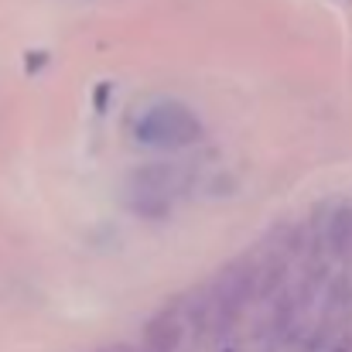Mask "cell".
I'll use <instances>...</instances> for the list:
<instances>
[{"label": "cell", "mask_w": 352, "mask_h": 352, "mask_svg": "<svg viewBox=\"0 0 352 352\" xmlns=\"http://www.w3.org/2000/svg\"><path fill=\"white\" fill-rule=\"evenodd\" d=\"M182 192H185V171L178 164L154 161V164H140L137 171H130L123 195H126V206L133 216L164 219L175 209Z\"/></svg>", "instance_id": "cell-1"}, {"label": "cell", "mask_w": 352, "mask_h": 352, "mask_svg": "<svg viewBox=\"0 0 352 352\" xmlns=\"http://www.w3.org/2000/svg\"><path fill=\"white\" fill-rule=\"evenodd\" d=\"M133 137L154 151H182L202 137V120L178 100H157L137 117Z\"/></svg>", "instance_id": "cell-2"}, {"label": "cell", "mask_w": 352, "mask_h": 352, "mask_svg": "<svg viewBox=\"0 0 352 352\" xmlns=\"http://www.w3.org/2000/svg\"><path fill=\"white\" fill-rule=\"evenodd\" d=\"M256 291H260V267L256 263L239 260L233 267H226L223 277H219V284H216V291L209 294L212 318L219 325H233L236 318L246 311V305L256 298Z\"/></svg>", "instance_id": "cell-3"}, {"label": "cell", "mask_w": 352, "mask_h": 352, "mask_svg": "<svg viewBox=\"0 0 352 352\" xmlns=\"http://www.w3.org/2000/svg\"><path fill=\"white\" fill-rule=\"evenodd\" d=\"M178 342H182V318L175 311H161L147 322L140 352H175Z\"/></svg>", "instance_id": "cell-4"}, {"label": "cell", "mask_w": 352, "mask_h": 352, "mask_svg": "<svg viewBox=\"0 0 352 352\" xmlns=\"http://www.w3.org/2000/svg\"><path fill=\"white\" fill-rule=\"evenodd\" d=\"M325 243H329L332 253H346L352 246V209L349 206H342V209L332 212L329 230H325Z\"/></svg>", "instance_id": "cell-5"}, {"label": "cell", "mask_w": 352, "mask_h": 352, "mask_svg": "<svg viewBox=\"0 0 352 352\" xmlns=\"http://www.w3.org/2000/svg\"><path fill=\"white\" fill-rule=\"evenodd\" d=\"M113 352H130V349H113Z\"/></svg>", "instance_id": "cell-6"}]
</instances>
